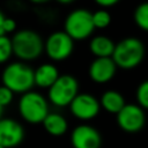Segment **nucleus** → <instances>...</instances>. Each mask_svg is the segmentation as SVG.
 Masks as SVG:
<instances>
[{
  "label": "nucleus",
  "mask_w": 148,
  "mask_h": 148,
  "mask_svg": "<svg viewBox=\"0 0 148 148\" xmlns=\"http://www.w3.org/2000/svg\"><path fill=\"white\" fill-rule=\"evenodd\" d=\"M117 66L112 58H96L89 66V77L96 83H106L114 76Z\"/></svg>",
  "instance_id": "nucleus-12"
},
{
  "label": "nucleus",
  "mask_w": 148,
  "mask_h": 148,
  "mask_svg": "<svg viewBox=\"0 0 148 148\" xmlns=\"http://www.w3.org/2000/svg\"><path fill=\"white\" fill-rule=\"evenodd\" d=\"M2 106H0V119H1V116H2Z\"/></svg>",
  "instance_id": "nucleus-27"
},
{
  "label": "nucleus",
  "mask_w": 148,
  "mask_h": 148,
  "mask_svg": "<svg viewBox=\"0 0 148 148\" xmlns=\"http://www.w3.org/2000/svg\"><path fill=\"white\" fill-rule=\"evenodd\" d=\"M136 101L138 105L143 110H148V80L141 82L136 89Z\"/></svg>",
  "instance_id": "nucleus-20"
},
{
  "label": "nucleus",
  "mask_w": 148,
  "mask_h": 148,
  "mask_svg": "<svg viewBox=\"0 0 148 148\" xmlns=\"http://www.w3.org/2000/svg\"><path fill=\"white\" fill-rule=\"evenodd\" d=\"M18 112L25 121L38 124L43 123L49 114V105L43 95L30 90L22 94L18 101Z\"/></svg>",
  "instance_id": "nucleus-4"
},
{
  "label": "nucleus",
  "mask_w": 148,
  "mask_h": 148,
  "mask_svg": "<svg viewBox=\"0 0 148 148\" xmlns=\"http://www.w3.org/2000/svg\"><path fill=\"white\" fill-rule=\"evenodd\" d=\"M77 90V80L69 74H65L60 75L57 81L49 88L47 96L53 105L62 108L72 103V101L79 94Z\"/></svg>",
  "instance_id": "nucleus-6"
},
{
  "label": "nucleus",
  "mask_w": 148,
  "mask_h": 148,
  "mask_svg": "<svg viewBox=\"0 0 148 148\" xmlns=\"http://www.w3.org/2000/svg\"><path fill=\"white\" fill-rule=\"evenodd\" d=\"M98 6L103 7V8H108V7H112L116 3L119 2V0H94Z\"/></svg>",
  "instance_id": "nucleus-23"
},
{
  "label": "nucleus",
  "mask_w": 148,
  "mask_h": 148,
  "mask_svg": "<svg viewBox=\"0 0 148 148\" xmlns=\"http://www.w3.org/2000/svg\"><path fill=\"white\" fill-rule=\"evenodd\" d=\"M91 17H92V24L97 29H104L109 27V24L111 23V16L109 12L103 8L96 10L95 13H91Z\"/></svg>",
  "instance_id": "nucleus-18"
},
{
  "label": "nucleus",
  "mask_w": 148,
  "mask_h": 148,
  "mask_svg": "<svg viewBox=\"0 0 148 148\" xmlns=\"http://www.w3.org/2000/svg\"><path fill=\"white\" fill-rule=\"evenodd\" d=\"M13 53L21 60H34L44 51L42 37L34 30L24 29L14 34L12 38Z\"/></svg>",
  "instance_id": "nucleus-2"
},
{
  "label": "nucleus",
  "mask_w": 148,
  "mask_h": 148,
  "mask_svg": "<svg viewBox=\"0 0 148 148\" xmlns=\"http://www.w3.org/2000/svg\"><path fill=\"white\" fill-rule=\"evenodd\" d=\"M0 148H3V147H1V146H0Z\"/></svg>",
  "instance_id": "nucleus-28"
},
{
  "label": "nucleus",
  "mask_w": 148,
  "mask_h": 148,
  "mask_svg": "<svg viewBox=\"0 0 148 148\" xmlns=\"http://www.w3.org/2000/svg\"><path fill=\"white\" fill-rule=\"evenodd\" d=\"M30 1L34 3H43V2H46L47 0H30Z\"/></svg>",
  "instance_id": "nucleus-26"
},
{
  "label": "nucleus",
  "mask_w": 148,
  "mask_h": 148,
  "mask_svg": "<svg viewBox=\"0 0 148 148\" xmlns=\"http://www.w3.org/2000/svg\"><path fill=\"white\" fill-rule=\"evenodd\" d=\"M73 148H101L102 138L99 132L90 125H79L71 134Z\"/></svg>",
  "instance_id": "nucleus-10"
},
{
  "label": "nucleus",
  "mask_w": 148,
  "mask_h": 148,
  "mask_svg": "<svg viewBox=\"0 0 148 148\" xmlns=\"http://www.w3.org/2000/svg\"><path fill=\"white\" fill-rule=\"evenodd\" d=\"M5 18H6L5 15L0 10V36H3L5 35V31H3V22H5Z\"/></svg>",
  "instance_id": "nucleus-24"
},
{
  "label": "nucleus",
  "mask_w": 148,
  "mask_h": 148,
  "mask_svg": "<svg viewBox=\"0 0 148 148\" xmlns=\"http://www.w3.org/2000/svg\"><path fill=\"white\" fill-rule=\"evenodd\" d=\"M116 117L118 126L127 133L139 132L146 123L145 111L138 104H125Z\"/></svg>",
  "instance_id": "nucleus-8"
},
{
  "label": "nucleus",
  "mask_w": 148,
  "mask_h": 148,
  "mask_svg": "<svg viewBox=\"0 0 148 148\" xmlns=\"http://www.w3.org/2000/svg\"><path fill=\"white\" fill-rule=\"evenodd\" d=\"M116 66L123 69H132L141 64L145 58V45L135 37H127L116 44L112 53Z\"/></svg>",
  "instance_id": "nucleus-1"
},
{
  "label": "nucleus",
  "mask_w": 148,
  "mask_h": 148,
  "mask_svg": "<svg viewBox=\"0 0 148 148\" xmlns=\"http://www.w3.org/2000/svg\"><path fill=\"white\" fill-rule=\"evenodd\" d=\"M13 96H14V92L10 89L5 87L3 84L0 86V106L5 108L8 104H10L13 101Z\"/></svg>",
  "instance_id": "nucleus-21"
},
{
  "label": "nucleus",
  "mask_w": 148,
  "mask_h": 148,
  "mask_svg": "<svg viewBox=\"0 0 148 148\" xmlns=\"http://www.w3.org/2000/svg\"><path fill=\"white\" fill-rule=\"evenodd\" d=\"M133 17H134V22L140 29L148 31V2L140 3L135 8Z\"/></svg>",
  "instance_id": "nucleus-17"
},
{
  "label": "nucleus",
  "mask_w": 148,
  "mask_h": 148,
  "mask_svg": "<svg viewBox=\"0 0 148 148\" xmlns=\"http://www.w3.org/2000/svg\"><path fill=\"white\" fill-rule=\"evenodd\" d=\"M24 138V130L20 123L9 118L0 119V146L13 148L18 146Z\"/></svg>",
  "instance_id": "nucleus-11"
},
{
  "label": "nucleus",
  "mask_w": 148,
  "mask_h": 148,
  "mask_svg": "<svg viewBox=\"0 0 148 148\" xmlns=\"http://www.w3.org/2000/svg\"><path fill=\"white\" fill-rule=\"evenodd\" d=\"M116 44L106 36H96L89 43V50L96 58H110Z\"/></svg>",
  "instance_id": "nucleus-14"
},
{
  "label": "nucleus",
  "mask_w": 148,
  "mask_h": 148,
  "mask_svg": "<svg viewBox=\"0 0 148 148\" xmlns=\"http://www.w3.org/2000/svg\"><path fill=\"white\" fill-rule=\"evenodd\" d=\"M13 54L12 39L6 35L0 36V64L6 62Z\"/></svg>",
  "instance_id": "nucleus-19"
},
{
  "label": "nucleus",
  "mask_w": 148,
  "mask_h": 148,
  "mask_svg": "<svg viewBox=\"0 0 148 148\" xmlns=\"http://www.w3.org/2000/svg\"><path fill=\"white\" fill-rule=\"evenodd\" d=\"M15 30H16V22L13 18L6 17L5 18V22H3V31H5V35L10 34V32H14Z\"/></svg>",
  "instance_id": "nucleus-22"
},
{
  "label": "nucleus",
  "mask_w": 148,
  "mask_h": 148,
  "mask_svg": "<svg viewBox=\"0 0 148 148\" xmlns=\"http://www.w3.org/2000/svg\"><path fill=\"white\" fill-rule=\"evenodd\" d=\"M64 28L65 32L73 40H82L88 38L95 29L91 13L83 8L71 12L65 20Z\"/></svg>",
  "instance_id": "nucleus-5"
},
{
  "label": "nucleus",
  "mask_w": 148,
  "mask_h": 148,
  "mask_svg": "<svg viewBox=\"0 0 148 148\" xmlns=\"http://www.w3.org/2000/svg\"><path fill=\"white\" fill-rule=\"evenodd\" d=\"M72 114L80 120H90L95 118L101 109L99 101L90 94H77L68 105Z\"/></svg>",
  "instance_id": "nucleus-9"
},
{
  "label": "nucleus",
  "mask_w": 148,
  "mask_h": 148,
  "mask_svg": "<svg viewBox=\"0 0 148 148\" xmlns=\"http://www.w3.org/2000/svg\"><path fill=\"white\" fill-rule=\"evenodd\" d=\"M47 57L54 61L67 59L74 50V40L65 31L52 32L44 43Z\"/></svg>",
  "instance_id": "nucleus-7"
},
{
  "label": "nucleus",
  "mask_w": 148,
  "mask_h": 148,
  "mask_svg": "<svg viewBox=\"0 0 148 148\" xmlns=\"http://www.w3.org/2000/svg\"><path fill=\"white\" fill-rule=\"evenodd\" d=\"M43 127L44 130L53 136H61L62 134L66 133L67 131V120L65 119V117H62L59 113H50L45 117V119L43 120Z\"/></svg>",
  "instance_id": "nucleus-15"
},
{
  "label": "nucleus",
  "mask_w": 148,
  "mask_h": 148,
  "mask_svg": "<svg viewBox=\"0 0 148 148\" xmlns=\"http://www.w3.org/2000/svg\"><path fill=\"white\" fill-rule=\"evenodd\" d=\"M2 84L13 92L24 94L35 86L34 71L24 62L17 61L9 64L2 72Z\"/></svg>",
  "instance_id": "nucleus-3"
},
{
  "label": "nucleus",
  "mask_w": 148,
  "mask_h": 148,
  "mask_svg": "<svg viewBox=\"0 0 148 148\" xmlns=\"http://www.w3.org/2000/svg\"><path fill=\"white\" fill-rule=\"evenodd\" d=\"M58 2H60V3H62V5H66V3H71L72 1H74V0H57Z\"/></svg>",
  "instance_id": "nucleus-25"
},
{
  "label": "nucleus",
  "mask_w": 148,
  "mask_h": 148,
  "mask_svg": "<svg viewBox=\"0 0 148 148\" xmlns=\"http://www.w3.org/2000/svg\"><path fill=\"white\" fill-rule=\"evenodd\" d=\"M101 108H103L105 111L110 113L117 114L126 104L123 95L116 90H108L103 92L99 101Z\"/></svg>",
  "instance_id": "nucleus-16"
},
{
  "label": "nucleus",
  "mask_w": 148,
  "mask_h": 148,
  "mask_svg": "<svg viewBox=\"0 0 148 148\" xmlns=\"http://www.w3.org/2000/svg\"><path fill=\"white\" fill-rule=\"evenodd\" d=\"M60 76L58 68L53 64H43L34 71L35 84L39 88H50Z\"/></svg>",
  "instance_id": "nucleus-13"
}]
</instances>
